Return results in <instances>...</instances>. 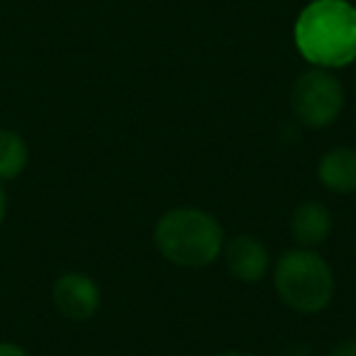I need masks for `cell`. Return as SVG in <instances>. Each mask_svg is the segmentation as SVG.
Returning <instances> with one entry per match:
<instances>
[{
	"mask_svg": "<svg viewBox=\"0 0 356 356\" xmlns=\"http://www.w3.org/2000/svg\"><path fill=\"white\" fill-rule=\"evenodd\" d=\"M296 47L320 69H341L356 59V8L346 0H312L296 20Z\"/></svg>",
	"mask_w": 356,
	"mask_h": 356,
	"instance_id": "obj_1",
	"label": "cell"
},
{
	"mask_svg": "<svg viewBox=\"0 0 356 356\" xmlns=\"http://www.w3.org/2000/svg\"><path fill=\"white\" fill-rule=\"evenodd\" d=\"M154 247L173 266L203 268L222 254L225 229L218 218L200 208H173L159 218Z\"/></svg>",
	"mask_w": 356,
	"mask_h": 356,
	"instance_id": "obj_2",
	"label": "cell"
},
{
	"mask_svg": "<svg viewBox=\"0 0 356 356\" xmlns=\"http://www.w3.org/2000/svg\"><path fill=\"white\" fill-rule=\"evenodd\" d=\"M273 288L283 305L302 315H315L332 302L334 273L315 249H288L273 266Z\"/></svg>",
	"mask_w": 356,
	"mask_h": 356,
	"instance_id": "obj_3",
	"label": "cell"
},
{
	"mask_svg": "<svg viewBox=\"0 0 356 356\" xmlns=\"http://www.w3.org/2000/svg\"><path fill=\"white\" fill-rule=\"evenodd\" d=\"M296 118L310 129H325L334 124L344 108V88L339 79L327 69H310L300 74L291 93Z\"/></svg>",
	"mask_w": 356,
	"mask_h": 356,
	"instance_id": "obj_4",
	"label": "cell"
},
{
	"mask_svg": "<svg viewBox=\"0 0 356 356\" xmlns=\"http://www.w3.org/2000/svg\"><path fill=\"white\" fill-rule=\"evenodd\" d=\"M51 300H54V307L59 310V315H64L66 320L86 322L100 310L103 296H100L98 283L88 273L69 271L61 273L54 281Z\"/></svg>",
	"mask_w": 356,
	"mask_h": 356,
	"instance_id": "obj_5",
	"label": "cell"
},
{
	"mask_svg": "<svg viewBox=\"0 0 356 356\" xmlns=\"http://www.w3.org/2000/svg\"><path fill=\"white\" fill-rule=\"evenodd\" d=\"M225 264H227L229 273L242 283H257L266 276L271 259H268V249L264 247L261 239L254 234H237L234 239L225 242Z\"/></svg>",
	"mask_w": 356,
	"mask_h": 356,
	"instance_id": "obj_6",
	"label": "cell"
},
{
	"mask_svg": "<svg viewBox=\"0 0 356 356\" xmlns=\"http://www.w3.org/2000/svg\"><path fill=\"white\" fill-rule=\"evenodd\" d=\"M317 178L332 193H354L356 191V149L334 147L325 152L317 163Z\"/></svg>",
	"mask_w": 356,
	"mask_h": 356,
	"instance_id": "obj_7",
	"label": "cell"
},
{
	"mask_svg": "<svg viewBox=\"0 0 356 356\" xmlns=\"http://www.w3.org/2000/svg\"><path fill=\"white\" fill-rule=\"evenodd\" d=\"M291 232L300 247L315 249L330 237L332 232V215L317 200H305L291 215Z\"/></svg>",
	"mask_w": 356,
	"mask_h": 356,
	"instance_id": "obj_8",
	"label": "cell"
},
{
	"mask_svg": "<svg viewBox=\"0 0 356 356\" xmlns=\"http://www.w3.org/2000/svg\"><path fill=\"white\" fill-rule=\"evenodd\" d=\"M30 163V147L17 129L0 127V184L15 181Z\"/></svg>",
	"mask_w": 356,
	"mask_h": 356,
	"instance_id": "obj_9",
	"label": "cell"
},
{
	"mask_svg": "<svg viewBox=\"0 0 356 356\" xmlns=\"http://www.w3.org/2000/svg\"><path fill=\"white\" fill-rule=\"evenodd\" d=\"M330 356H356V339L354 337H349V339L334 344L330 351Z\"/></svg>",
	"mask_w": 356,
	"mask_h": 356,
	"instance_id": "obj_10",
	"label": "cell"
},
{
	"mask_svg": "<svg viewBox=\"0 0 356 356\" xmlns=\"http://www.w3.org/2000/svg\"><path fill=\"white\" fill-rule=\"evenodd\" d=\"M0 356H32L25 346L15 344V341H0Z\"/></svg>",
	"mask_w": 356,
	"mask_h": 356,
	"instance_id": "obj_11",
	"label": "cell"
},
{
	"mask_svg": "<svg viewBox=\"0 0 356 356\" xmlns=\"http://www.w3.org/2000/svg\"><path fill=\"white\" fill-rule=\"evenodd\" d=\"M6 218H8V191L6 186L0 184V227H3Z\"/></svg>",
	"mask_w": 356,
	"mask_h": 356,
	"instance_id": "obj_12",
	"label": "cell"
},
{
	"mask_svg": "<svg viewBox=\"0 0 356 356\" xmlns=\"http://www.w3.org/2000/svg\"><path fill=\"white\" fill-rule=\"evenodd\" d=\"M215 356H257V354H247V351H222V354Z\"/></svg>",
	"mask_w": 356,
	"mask_h": 356,
	"instance_id": "obj_13",
	"label": "cell"
}]
</instances>
